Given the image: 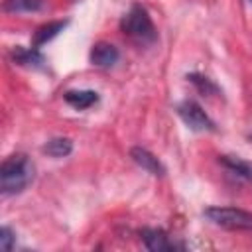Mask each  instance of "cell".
Wrapping results in <instances>:
<instances>
[{"label": "cell", "mask_w": 252, "mask_h": 252, "mask_svg": "<svg viewBox=\"0 0 252 252\" xmlns=\"http://www.w3.org/2000/svg\"><path fill=\"white\" fill-rule=\"evenodd\" d=\"M35 177V165L26 154H12L0 165V193L18 195L30 187Z\"/></svg>", "instance_id": "cell-1"}, {"label": "cell", "mask_w": 252, "mask_h": 252, "mask_svg": "<svg viewBox=\"0 0 252 252\" xmlns=\"http://www.w3.org/2000/svg\"><path fill=\"white\" fill-rule=\"evenodd\" d=\"M120 32L142 45L154 43L158 39V30L152 22V16L140 4H132L130 10L120 18Z\"/></svg>", "instance_id": "cell-2"}, {"label": "cell", "mask_w": 252, "mask_h": 252, "mask_svg": "<svg viewBox=\"0 0 252 252\" xmlns=\"http://www.w3.org/2000/svg\"><path fill=\"white\" fill-rule=\"evenodd\" d=\"M203 217L215 226L228 230H252V213L236 207H207Z\"/></svg>", "instance_id": "cell-3"}, {"label": "cell", "mask_w": 252, "mask_h": 252, "mask_svg": "<svg viewBox=\"0 0 252 252\" xmlns=\"http://www.w3.org/2000/svg\"><path fill=\"white\" fill-rule=\"evenodd\" d=\"M179 118L185 122L187 128L195 130V132H215L217 126L213 122V118L203 110V106L195 100H181L177 106H175Z\"/></svg>", "instance_id": "cell-4"}, {"label": "cell", "mask_w": 252, "mask_h": 252, "mask_svg": "<svg viewBox=\"0 0 252 252\" xmlns=\"http://www.w3.org/2000/svg\"><path fill=\"white\" fill-rule=\"evenodd\" d=\"M89 59L94 67H100V69H110L118 63L120 59V51L116 45L108 43V41H96L93 47H91V53H89Z\"/></svg>", "instance_id": "cell-5"}, {"label": "cell", "mask_w": 252, "mask_h": 252, "mask_svg": "<svg viewBox=\"0 0 252 252\" xmlns=\"http://www.w3.org/2000/svg\"><path fill=\"white\" fill-rule=\"evenodd\" d=\"M130 158L136 165H140L144 171H148L154 177H163L165 175V165L161 163V159L158 156H154L150 150L142 148V146H134L130 150Z\"/></svg>", "instance_id": "cell-6"}, {"label": "cell", "mask_w": 252, "mask_h": 252, "mask_svg": "<svg viewBox=\"0 0 252 252\" xmlns=\"http://www.w3.org/2000/svg\"><path fill=\"white\" fill-rule=\"evenodd\" d=\"M140 236H142V242H144V246L148 248V250H152V252H165V250H175V248H179L169 236H167V232L165 230H161V228H142L140 230Z\"/></svg>", "instance_id": "cell-7"}, {"label": "cell", "mask_w": 252, "mask_h": 252, "mask_svg": "<svg viewBox=\"0 0 252 252\" xmlns=\"http://www.w3.org/2000/svg\"><path fill=\"white\" fill-rule=\"evenodd\" d=\"M12 61L26 69H43L47 63L45 55L37 47H22V45L12 49Z\"/></svg>", "instance_id": "cell-8"}, {"label": "cell", "mask_w": 252, "mask_h": 252, "mask_svg": "<svg viewBox=\"0 0 252 252\" xmlns=\"http://www.w3.org/2000/svg\"><path fill=\"white\" fill-rule=\"evenodd\" d=\"M63 98L75 110H87V108L94 106L100 96L96 91H91V89H71V91L63 93Z\"/></svg>", "instance_id": "cell-9"}, {"label": "cell", "mask_w": 252, "mask_h": 252, "mask_svg": "<svg viewBox=\"0 0 252 252\" xmlns=\"http://www.w3.org/2000/svg\"><path fill=\"white\" fill-rule=\"evenodd\" d=\"M67 24H69V20H55V22H49V24H43V26H39L37 30H35V33H33V39H32V47H41V45H45L47 41H51L53 37H57L65 28H67Z\"/></svg>", "instance_id": "cell-10"}, {"label": "cell", "mask_w": 252, "mask_h": 252, "mask_svg": "<svg viewBox=\"0 0 252 252\" xmlns=\"http://www.w3.org/2000/svg\"><path fill=\"white\" fill-rule=\"evenodd\" d=\"M219 163L224 165L232 175L244 181H252V161H246L236 156H219Z\"/></svg>", "instance_id": "cell-11"}, {"label": "cell", "mask_w": 252, "mask_h": 252, "mask_svg": "<svg viewBox=\"0 0 252 252\" xmlns=\"http://www.w3.org/2000/svg\"><path fill=\"white\" fill-rule=\"evenodd\" d=\"M41 152L49 158H67L73 152V142L65 136H55L41 146Z\"/></svg>", "instance_id": "cell-12"}, {"label": "cell", "mask_w": 252, "mask_h": 252, "mask_svg": "<svg viewBox=\"0 0 252 252\" xmlns=\"http://www.w3.org/2000/svg\"><path fill=\"white\" fill-rule=\"evenodd\" d=\"M45 6V0H4L2 8L8 14H32L39 12Z\"/></svg>", "instance_id": "cell-13"}, {"label": "cell", "mask_w": 252, "mask_h": 252, "mask_svg": "<svg viewBox=\"0 0 252 252\" xmlns=\"http://www.w3.org/2000/svg\"><path fill=\"white\" fill-rule=\"evenodd\" d=\"M187 81L193 83L201 94H219L220 93V89L209 77H205L201 73H187Z\"/></svg>", "instance_id": "cell-14"}, {"label": "cell", "mask_w": 252, "mask_h": 252, "mask_svg": "<svg viewBox=\"0 0 252 252\" xmlns=\"http://www.w3.org/2000/svg\"><path fill=\"white\" fill-rule=\"evenodd\" d=\"M14 244H16V232H14L8 224H4V226L0 228V248H2L4 252H10V250L14 248Z\"/></svg>", "instance_id": "cell-15"}, {"label": "cell", "mask_w": 252, "mask_h": 252, "mask_svg": "<svg viewBox=\"0 0 252 252\" xmlns=\"http://www.w3.org/2000/svg\"><path fill=\"white\" fill-rule=\"evenodd\" d=\"M248 138H250V142H252V134H250V136H248Z\"/></svg>", "instance_id": "cell-16"}, {"label": "cell", "mask_w": 252, "mask_h": 252, "mask_svg": "<svg viewBox=\"0 0 252 252\" xmlns=\"http://www.w3.org/2000/svg\"><path fill=\"white\" fill-rule=\"evenodd\" d=\"M248 2H250V4H252V0H248Z\"/></svg>", "instance_id": "cell-17"}]
</instances>
